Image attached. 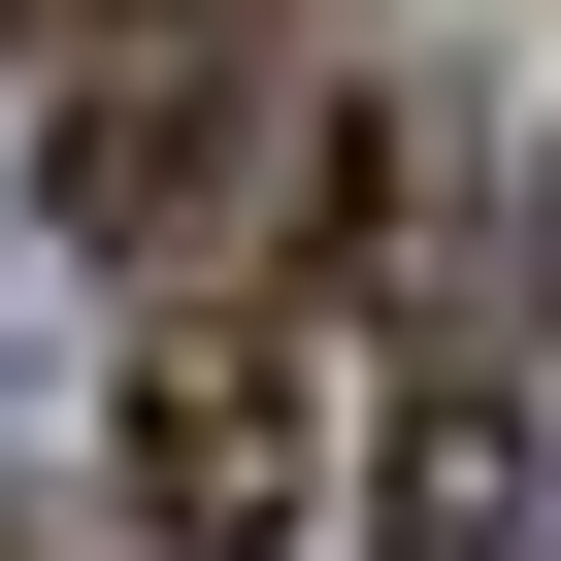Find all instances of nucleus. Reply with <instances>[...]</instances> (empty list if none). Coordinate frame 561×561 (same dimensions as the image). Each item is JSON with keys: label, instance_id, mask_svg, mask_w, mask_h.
<instances>
[{"label": "nucleus", "instance_id": "f257e3e1", "mask_svg": "<svg viewBox=\"0 0 561 561\" xmlns=\"http://www.w3.org/2000/svg\"><path fill=\"white\" fill-rule=\"evenodd\" d=\"M298 495H331V331L298 298H165L133 331V528L165 561H298Z\"/></svg>", "mask_w": 561, "mask_h": 561}, {"label": "nucleus", "instance_id": "f03ea898", "mask_svg": "<svg viewBox=\"0 0 561 561\" xmlns=\"http://www.w3.org/2000/svg\"><path fill=\"white\" fill-rule=\"evenodd\" d=\"M34 67H165V34H264V0H0Z\"/></svg>", "mask_w": 561, "mask_h": 561}]
</instances>
